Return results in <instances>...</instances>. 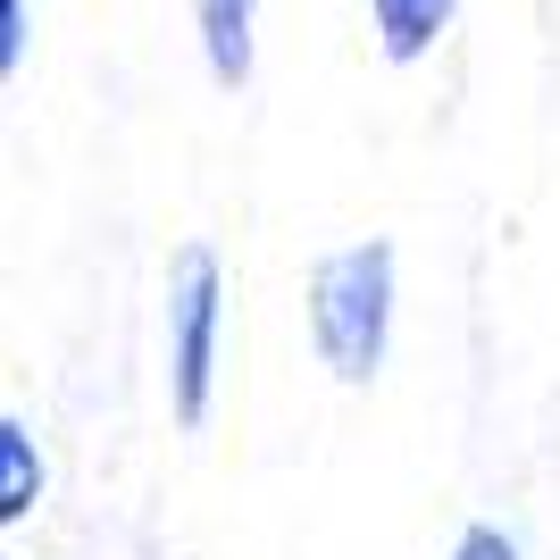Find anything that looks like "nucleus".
I'll use <instances>...</instances> for the list:
<instances>
[{"label": "nucleus", "mask_w": 560, "mask_h": 560, "mask_svg": "<svg viewBox=\"0 0 560 560\" xmlns=\"http://www.w3.org/2000/svg\"><path fill=\"white\" fill-rule=\"evenodd\" d=\"M34 493H43V452H34L25 419H0V518L18 527L34 511Z\"/></svg>", "instance_id": "5"}, {"label": "nucleus", "mask_w": 560, "mask_h": 560, "mask_svg": "<svg viewBox=\"0 0 560 560\" xmlns=\"http://www.w3.org/2000/svg\"><path fill=\"white\" fill-rule=\"evenodd\" d=\"M0 68H25V0H0Z\"/></svg>", "instance_id": "7"}, {"label": "nucleus", "mask_w": 560, "mask_h": 560, "mask_svg": "<svg viewBox=\"0 0 560 560\" xmlns=\"http://www.w3.org/2000/svg\"><path fill=\"white\" fill-rule=\"evenodd\" d=\"M201 9V50H210L218 84H243L252 75V9L259 0H192Z\"/></svg>", "instance_id": "3"}, {"label": "nucleus", "mask_w": 560, "mask_h": 560, "mask_svg": "<svg viewBox=\"0 0 560 560\" xmlns=\"http://www.w3.org/2000/svg\"><path fill=\"white\" fill-rule=\"evenodd\" d=\"M210 369H218V259L192 243L176 252L167 277V385H176V419H210Z\"/></svg>", "instance_id": "2"}, {"label": "nucleus", "mask_w": 560, "mask_h": 560, "mask_svg": "<svg viewBox=\"0 0 560 560\" xmlns=\"http://www.w3.org/2000/svg\"><path fill=\"white\" fill-rule=\"evenodd\" d=\"M369 9H376V43H385V59H427L460 0H369Z\"/></svg>", "instance_id": "4"}, {"label": "nucleus", "mask_w": 560, "mask_h": 560, "mask_svg": "<svg viewBox=\"0 0 560 560\" xmlns=\"http://www.w3.org/2000/svg\"><path fill=\"white\" fill-rule=\"evenodd\" d=\"M452 560H518V544L502 536V527H468V536L452 544Z\"/></svg>", "instance_id": "6"}, {"label": "nucleus", "mask_w": 560, "mask_h": 560, "mask_svg": "<svg viewBox=\"0 0 560 560\" xmlns=\"http://www.w3.org/2000/svg\"><path fill=\"white\" fill-rule=\"evenodd\" d=\"M394 335V252L385 243H343L310 268V343L343 385H369L385 369Z\"/></svg>", "instance_id": "1"}]
</instances>
